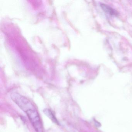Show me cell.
Instances as JSON below:
<instances>
[{
    "label": "cell",
    "mask_w": 132,
    "mask_h": 132,
    "mask_svg": "<svg viewBox=\"0 0 132 132\" xmlns=\"http://www.w3.org/2000/svg\"><path fill=\"white\" fill-rule=\"evenodd\" d=\"M11 97L26 113L36 132H44L40 115L34 104L26 97L17 93H12Z\"/></svg>",
    "instance_id": "1"
},
{
    "label": "cell",
    "mask_w": 132,
    "mask_h": 132,
    "mask_svg": "<svg viewBox=\"0 0 132 132\" xmlns=\"http://www.w3.org/2000/svg\"><path fill=\"white\" fill-rule=\"evenodd\" d=\"M100 7L105 13L109 14L111 16H116L118 15V13L117 11L108 5L103 4H101Z\"/></svg>",
    "instance_id": "2"
},
{
    "label": "cell",
    "mask_w": 132,
    "mask_h": 132,
    "mask_svg": "<svg viewBox=\"0 0 132 132\" xmlns=\"http://www.w3.org/2000/svg\"><path fill=\"white\" fill-rule=\"evenodd\" d=\"M43 112H44L45 114L54 123H56V124H58V121L57 120L54 114L52 112V111L51 110L49 109H46L44 110Z\"/></svg>",
    "instance_id": "3"
}]
</instances>
